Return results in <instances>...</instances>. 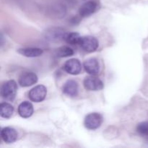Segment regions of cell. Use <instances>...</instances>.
<instances>
[{
    "label": "cell",
    "instance_id": "cell-7",
    "mask_svg": "<svg viewBox=\"0 0 148 148\" xmlns=\"http://www.w3.org/2000/svg\"><path fill=\"white\" fill-rule=\"evenodd\" d=\"M66 32L61 27H51L46 32V39L49 42L57 43L64 40Z\"/></svg>",
    "mask_w": 148,
    "mask_h": 148
},
{
    "label": "cell",
    "instance_id": "cell-2",
    "mask_svg": "<svg viewBox=\"0 0 148 148\" xmlns=\"http://www.w3.org/2000/svg\"><path fill=\"white\" fill-rule=\"evenodd\" d=\"M101 8V3L98 0H90L80 6L79 15L81 17H88L98 12Z\"/></svg>",
    "mask_w": 148,
    "mask_h": 148
},
{
    "label": "cell",
    "instance_id": "cell-6",
    "mask_svg": "<svg viewBox=\"0 0 148 148\" xmlns=\"http://www.w3.org/2000/svg\"><path fill=\"white\" fill-rule=\"evenodd\" d=\"M83 85L84 88L89 91H99L104 88L103 81L93 75L86 77L84 79Z\"/></svg>",
    "mask_w": 148,
    "mask_h": 148
},
{
    "label": "cell",
    "instance_id": "cell-9",
    "mask_svg": "<svg viewBox=\"0 0 148 148\" xmlns=\"http://www.w3.org/2000/svg\"><path fill=\"white\" fill-rule=\"evenodd\" d=\"M38 80L37 75L32 72H25L22 73L18 78L19 85L23 88L32 86L37 83Z\"/></svg>",
    "mask_w": 148,
    "mask_h": 148
},
{
    "label": "cell",
    "instance_id": "cell-12",
    "mask_svg": "<svg viewBox=\"0 0 148 148\" xmlns=\"http://www.w3.org/2000/svg\"><path fill=\"white\" fill-rule=\"evenodd\" d=\"M64 94L69 97H76L79 92V85L77 81L69 79L64 85L62 88Z\"/></svg>",
    "mask_w": 148,
    "mask_h": 148
},
{
    "label": "cell",
    "instance_id": "cell-14",
    "mask_svg": "<svg viewBox=\"0 0 148 148\" xmlns=\"http://www.w3.org/2000/svg\"><path fill=\"white\" fill-rule=\"evenodd\" d=\"M17 52L22 56H25L28 58H35L40 56L43 53V49L40 48H33V47H27V48H22L17 50Z\"/></svg>",
    "mask_w": 148,
    "mask_h": 148
},
{
    "label": "cell",
    "instance_id": "cell-18",
    "mask_svg": "<svg viewBox=\"0 0 148 148\" xmlns=\"http://www.w3.org/2000/svg\"><path fill=\"white\" fill-rule=\"evenodd\" d=\"M137 132L142 136H148V121H143L137 124Z\"/></svg>",
    "mask_w": 148,
    "mask_h": 148
},
{
    "label": "cell",
    "instance_id": "cell-4",
    "mask_svg": "<svg viewBox=\"0 0 148 148\" xmlns=\"http://www.w3.org/2000/svg\"><path fill=\"white\" fill-rule=\"evenodd\" d=\"M79 46L88 53H92L98 49L99 42L98 39L92 36H81L79 43Z\"/></svg>",
    "mask_w": 148,
    "mask_h": 148
},
{
    "label": "cell",
    "instance_id": "cell-3",
    "mask_svg": "<svg viewBox=\"0 0 148 148\" xmlns=\"http://www.w3.org/2000/svg\"><path fill=\"white\" fill-rule=\"evenodd\" d=\"M103 118L101 114L98 112H92L88 114L84 120V125L85 128L89 130H95L101 127Z\"/></svg>",
    "mask_w": 148,
    "mask_h": 148
},
{
    "label": "cell",
    "instance_id": "cell-13",
    "mask_svg": "<svg viewBox=\"0 0 148 148\" xmlns=\"http://www.w3.org/2000/svg\"><path fill=\"white\" fill-rule=\"evenodd\" d=\"M17 112L22 118H30L34 112V108H33V104L29 101H23L19 105Z\"/></svg>",
    "mask_w": 148,
    "mask_h": 148
},
{
    "label": "cell",
    "instance_id": "cell-1",
    "mask_svg": "<svg viewBox=\"0 0 148 148\" xmlns=\"http://www.w3.org/2000/svg\"><path fill=\"white\" fill-rule=\"evenodd\" d=\"M17 91V82L13 79L4 82L1 87V96L7 101H13Z\"/></svg>",
    "mask_w": 148,
    "mask_h": 148
},
{
    "label": "cell",
    "instance_id": "cell-17",
    "mask_svg": "<svg viewBox=\"0 0 148 148\" xmlns=\"http://www.w3.org/2000/svg\"><path fill=\"white\" fill-rule=\"evenodd\" d=\"M74 50L68 46H62L58 48L56 51V56L59 58L69 57L74 54Z\"/></svg>",
    "mask_w": 148,
    "mask_h": 148
},
{
    "label": "cell",
    "instance_id": "cell-5",
    "mask_svg": "<svg viewBox=\"0 0 148 148\" xmlns=\"http://www.w3.org/2000/svg\"><path fill=\"white\" fill-rule=\"evenodd\" d=\"M47 95V88L43 85H38L32 88L28 92V98L35 103L43 101Z\"/></svg>",
    "mask_w": 148,
    "mask_h": 148
},
{
    "label": "cell",
    "instance_id": "cell-10",
    "mask_svg": "<svg viewBox=\"0 0 148 148\" xmlns=\"http://www.w3.org/2000/svg\"><path fill=\"white\" fill-rule=\"evenodd\" d=\"M83 67L85 72L90 75L96 76L100 72L99 62L95 58H90L84 62Z\"/></svg>",
    "mask_w": 148,
    "mask_h": 148
},
{
    "label": "cell",
    "instance_id": "cell-8",
    "mask_svg": "<svg viewBox=\"0 0 148 148\" xmlns=\"http://www.w3.org/2000/svg\"><path fill=\"white\" fill-rule=\"evenodd\" d=\"M64 70L72 75H77L82 71V64L77 59H70L66 61L63 66Z\"/></svg>",
    "mask_w": 148,
    "mask_h": 148
},
{
    "label": "cell",
    "instance_id": "cell-11",
    "mask_svg": "<svg viewBox=\"0 0 148 148\" xmlns=\"http://www.w3.org/2000/svg\"><path fill=\"white\" fill-rule=\"evenodd\" d=\"M1 137L6 143H13L17 141L18 133L17 130L11 127H6L2 128L1 131Z\"/></svg>",
    "mask_w": 148,
    "mask_h": 148
},
{
    "label": "cell",
    "instance_id": "cell-15",
    "mask_svg": "<svg viewBox=\"0 0 148 148\" xmlns=\"http://www.w3.org/2000/svg\"><path fill=\"white\" fill-rule=\"evenodd\" d=\"M14 113V107L7 102L1 103L0 105V115L4 119H10Z\"/></svg>",
    "mask_w": 148,
    "mask_h": 148
},
{
    "label": "cell",
    "instance_id": "cell-16",
    "mask_svg": "<svg viewBox=\"0 0 148 148\" xmlns=\"http://www.w3.org/2000/svg\"><path fill=\"white\" fill-rule=\"evenodd\" d=\"M81 36L77 32H71V33H66L64 41L70 45H79Z\"/></svg>",
    "mask_w": 148,
    "mask_h": 148
}]
</instances>
